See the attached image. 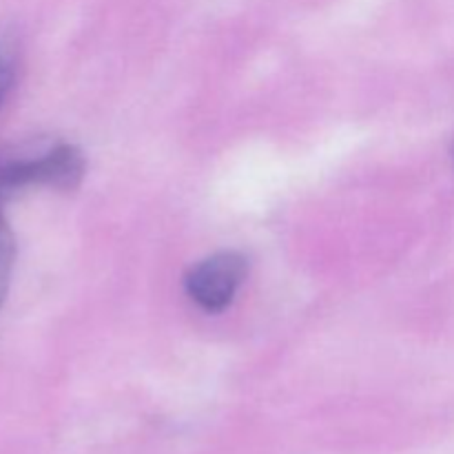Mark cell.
Listing matches in <instances>:
<instances>
[{
  "label": "cell",
  "instance_id": "4",
  "mask_svg": "<svg viewBox=\"0 0 454 454\" xmlns=\"http://www.w3.org/2000/svg\"><path fill=\"white\" fill-rule=\"evenodd\" d=\"M13 82H16V53L12 44L0 40V106L7 100Z\"/></svg>",
  "mask_w": 454,
  "mask_h": 454
},
{
  "label": "cell",
  "instance_id": "1",
  "mask_svg": "<svg viewBox=\"0 0 454 454\" xmlns=\"http://www.w3.org/2000/svg\"><path fill=\"white\" fill-rule=\"evenodd\" d=\"M84 177V155L74 145H56L31 158L0 164V191L4 195L27 186L71 191Z\"/></svg>",
  "mask_w": 454,
  "mask_h": 454
},
{
  "label": "cell",
  "instance_id": "5",
  "mask_svg": "<svg viewBox=\"0 0 454 454\" xmlns=\"http://www.w3.org/2000/svg\"><path fill=\"white\" fill-rule=\"evenodd\" d=\"M3 198H4V193H3V191H0V202H3Z\"/></svg>",
  "mask_w": 454,
  "mask_h": 454
},
{
  "label": "cell",
  "instance_id": "3",
  "mask_svg": "<svg viewBox=\"0 0 454 454\" xmlns=\"http://www.w3.org/2000/svg\"><path fill=\"white\" fill-rule=\"evenodd\" d=\"M13 262H16V239H13L7 220L0 213V306H3L4 297H7L9 282H12L13 273Z\"/></svg>",
  "mask_w": 454,
  "mask_h": 454
},
{
  "label": "cell",
  "instance_id": "2",
  "mask_svg": "<svg viewBox=\"0 0 454 454\" xmlns=\"http://www.w3.org/2000/svg\"><path fill=\"white\" fill-rule=\"evenodd\" d=\"M247 278V260L235 251H222L207 257L186 275V293L200 309L222 313L233 304Z\"/></svg>",
  "mask_w": 454,
  "mask_h": 454
}]
</instances>
